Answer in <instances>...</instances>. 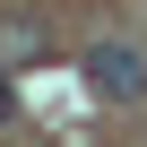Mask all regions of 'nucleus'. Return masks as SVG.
I'll list each match as a JSON object with an SVG mask.
<instances>
[{
    "instance_id": "obj_1",
    "label": "nucleus",
    "mask_w": 147,
    "mask_h": 147,
    "mask_svg": "<svg viewBox=\"0 0 147 147\" xmlns=\"http://www.w3.org/2000/svg\"><path fill=\"white\" fill-rule=\"evenodd\" d=\"M87 87H95L104 104H138V95H147V52H138V43H95V52H87Z\"/></svg>"
},
{
    "instance_id": "obj_2",
    "label": "nucleus",
    "mask_w": 147,
    "mask_h": 147,
    "mask_svg": "<svg viewBox=\"0 0 147 147\" xmlns=\"http://www.w3.org/2000/svg\"><path fill=\"white\" fill-rule=\"evenodd\" d=\"M43 18H0V69H26V61H43Z\"/></svg>"
},
{
    "instance_id": "obj_3",
    "label": "nucleus",
    "mask_w": 147,
    "mask_h": 147,
    "mask_svg": "<svg viewBox=\"0 0 147 147\" xmlns=\"http://www.w3.org/2000/svg\"><path fill=\"white\" fill-rule=\"evenodd\" d=\"M0 113H9V87H0Z\"/></svg>"
}]
</instances>
